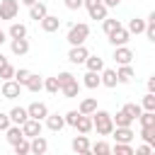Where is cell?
<instances>
[{"instance_id":"6da1fadb","label":"cell","mask_w":155,"mask_h":155,"mask_svg":"<svg viewBox=\"0 0 155 155\" xmlns=\"http://www.w3.org/2000/svg\"><path fill=\"white\" fill-rule=\"evenodd\" d=\"M92 124H94V128H97L99 136H111V131H114V119L104 109H97L92 114Z\"/></svg>"},{"instance_id":"7a4b0ae2","label":"cell","mask_w":155,"mask_h":155,"mask_svg":"<svg viewBox=\"0 0 155 155\" xmlns=\"http://www.w3.org/2000/svg\"><path fill=\"white\" fill-rule=\"evenodd\" d=\"M90 36V24H85V22H78V24H70V29H68V44L70 46H78V44H85V39Z\"/></svg>"},{"instance_id":"3957f363","label":"cell","mask_w":155,"mask_h":155,"mask_svg":"<svg viewBox=\"0 0 155 155\" xmlns=\"http://www.w3.org/2000/svg\"><path fill=\"white\" fill-rule=\"evenodd\" d=\"M85 7H87V12H90V17H92V19H99V22L107 17V10H109L102 0H85Z\"/></svg>"},{"instance_id":"277c9868","label":"cell","mask_w":155,"mask_h":155,"mask_svg":"<svg viewBox=\"0 0 155 155\" xmlns=\"http://www.w3.org/2000/svg\"><path fill=\"white\" fill-rule=\"evenodd\" d=\"M19 12V0H0V19H15Z\"/></svg>"},{"instance_id":"5b68a950","label":"cell","mask_w":155,"mask_h":155,"mask_svg":"<svg viewBox=\"0 0 155 155\" xmlns=\"http://www.w3.org/2000/svg\"><path fill=\"white\" fill-rule=\"evenodd\" d=\"M0 92H2L5 99H17V97L22 94V85H19L15 78H10V80L2 82V90H0Z\"/></svg>"},{"instance_id":"8992f818","label":"cell","mask_w":155,"mask_h":155,"mask_svg":"<svg viewBox=\"0 0 155 155\" xmlns=\"http://www.w3.org/2000/svg\"><path fill=\"white\" fill-rule=\"evenodd\" d=\"M87 56H90V51L85 48V44H78V46H70V51H68V61H70V63H75V65H80V63H85V61H87Z\"/></svg>"},{"instance_id":"52a82bcc","label":"cell","mask_w":155,"mask_h":155,"mask_svg":"<svg viewBox=\"0 0 155 155\" xmlns=\"http://www.w3.org/2000/svg\"><path fill=\"white\" fill-rule=\"evenodd\" d=\"M41 128H44L41 121H39V119H31V116L22 124V133H24V138H34V136H39Z\"/></svg>"},{"instance_id":"ba28073f","label":"cell","mask_w":155,"mask_h":155,"mask_svg":"<svg viewBox=\"0 0 155 155\" xmlns=\"http://www.w3.org/2000/svg\"><path fill=\"white\" fill-rule=\"evenodd\" d=\"M128 39H131V34H128L126 27H119V29H114L109 34V44L111 46H124V44H128Z\"/></svg>"},{"instance_id":"9c48e42d","label":"cell","mask_w":155,"mask_h":155,"mask_svg":"<svg viewBox=\"0 0 155 155\" xmlns=\"http://www.w3.org/2000/svg\"><path fill=\"white\" fill-rule=\"evenodd\" d=\"M114 61L119 63V65H126V63H131L133 61V51L124 44V46H114Z\"/></svg>"},{"instance_id":"30bf717a","label":"cell","mask_w":155,"mask_h":155,"mask_svg":"<svg viewBox=\"0 0 155 155\" xmlns=\"http://www.w3.org/2000/svg\"><path fill=\"white\" fill-rule=\"evenodd\" d=\"M111 136L116 138V143H131L136 133H133V128H131V126H114Z\"/></svg>"},{"instance_id":"8fae6325","label":"cell","mask_w":155,"mask_h":155,"mask_svg":"<svg viewBox=\"0 0 155 155\" xmlns=\"http://www.w3.org/2000/svg\"><path fill=\"white\" fill-rule=\"evenodd\" d=\"M27 111H29L31 119H39V121H44V119L48 116V107H46L44 102H31V104L27 107Z\"/></svg>"},{"instance_id":"7c38bea8","label":"cell","mask_w":155,"mask_h":155,"mask_svg":"<svg viewBox=\"0 0 155 155\" xmlns=\"http://www.w3.org/2000/svg\"><path fill=\"white\" fill-rule=\"evenodd\" d=\"M44 121H46V128H48V131H53V133H58V131L65 126V116H61L58 111H56V114H51V111H48V116H46Z\"/></svg>"},{"instance_id":"4fadbf2b","label":"cell","mask_w":155,"mask_h":155,"mask_svg":"<svg viewBox=\"0 0 155 155\" xmlns=\"http://www.w3.org/2000/svg\"><path fill=\"white\" fill-rule=\"evenodd\" d=\"M70 148H73V150H75L78 155H87L92 145H90V140H87V136H85V133H80V136H75V138H73V143H70Z\"/></svg>"},{"instance_id":"5bb4252c","label":"cell","mask_w":155,"mask_h":155,"mask_svg":"<svg viewBox=\"0 0 155 155\" xmlns=\"http://www.w3.org/2000/svg\"><path fill=\"white\" fill-rule=\"evenodd\" d=\"M39 24H41V29H44L46 34H53V31H58V27H61V17H56V15H46Z\"/></svg>"},{"instance_id":"9a60e30c","label":"cell","mask_w":155,"mask_h":155,"mask_svg":"<svg viewBox=\"0 0 155 155\" xmlns=\"http://www.w3.org/2000/svg\"><path fill=\"white\" fill-rule=\"evenodd\" d=\"M10 48L15 56H27L29 53V39H10Z\"/></svg>"},{"instance_id":"2e32d148","label":"cell","mask_w":155,"mask_h":155,"mask_svg":"<svg viewBox=\"0 0 155 155\" xmlns=\"http://www.w3.org/2000/svg\"><path fill=\"white\" fill-rule=\"evenodd\" d=\"M94 128V124H92V114H80V119H78V124H75V131L78 133H90Z\"/></svg>"},{"instance_id":"e0dca14e","label":"cell","mask_w":155,"mask_h":155,"mask_svg":"<svg viewBox=\"0 0 155 155\" xmlns=\"http://www.w3.org/2000/svg\"><path fill=\"white\" fill-rule=\"evenodd\" d=\"M29 143H31V153L34 155H44L46 150H48V140L39 133V136H34V138H29Z\"/></svg>"},{"instance_id":"ac0fdd59","label":"cell","mask_w":155,"mask_h":155,"mask_svg":"<svg viewBox=\"0 0 155 155\" xmlns=\"http://www.w3.org/2000/svg\"><path fill=\"white\" fill-rule=\"evenodd\" d=\"M48 15V10H46V5L44 2H34V5H29V19H36V22H41L44 17Z\"/></svg>"},{"instance_id":"d6986e66","label":"cell","mask_w":155,"mask_h":155,"mask_svg":"<svg viewBox=\"0 0 155 155\" xmlns=\"http://www.w3.org/2000/svg\"><path fill=\"white\" fill-rule=\"evenodd\" d=\"M99 78H102V85H104V87H116V85H119L116 70H111V68H104V70L99 73Z\"/></svg>"},{"instance_id":"ffe728a7","label":"cell","mask_w":155,"mask_h":155,"mask_svg":"<svg viewBox=\"0 0 155 155\" xmlns=\"http://www.w3.org/2000/svg\"><path fill=\"white\" fill-rule=\"evenodd\" d=\"M82 85H85L87 90H94V87H99V85H102V78H99V73H94V70H87V73L82 75Z\"/></svg>"},{"instance_id":"44dd1931","label":"cell","mask_w":155,"mask_h":155,"mask_svg":"<svg viewBox=\"0 0 155 155\" xmlns=\"http://www.w3.org/2000/svg\"><path fill=\"white\" fill-rule=\"evenodd\" d=\"M5 138H7V143L10 145H15V143H19L22 138H24V133H22V126H17V124H12L7 131H5Z\"/></svg>"},{"instance_id":"7402d4cb","label":"cell","mask_w":155,"mask_h":155,"mask_svg":"<svg viewBox=\"0 0 155 155\" xmlns=\"http://www.w3.org/2000/svg\"><path fill=\"white\" fill-rule=\"evenodd\" d=\"M116 78H119V82H121V85H128V82L133 80V68H131V63H126V65H119V70H116Z\"/></svg>"},{"instance_id":"603a6c76","label":"cell","mask_w":155,"mask_h":155,"mask_svg":"<svg viewBox=\"0 0 155 155\" xmlns=\"http://www.w3.org/2000/svg\"><path fill=\"white\" fill-rule=\"evenodd\" d=\"M10 119H12V124L22 126V124L29 119V111H27L24 107H15V109H10Z\"/></svg>"},{"instance_id":"cb8c5ba5","label":"cell","mask_w":155,"mask_h":155,"mask_svg":"<svg viewBox=\"0 0 155 155\" xmlns=\"http://www.w3.org/2000/svg\"><path fill=\"white\" fill-rule=\"evenodd\" d=\"M145 27H148V22L145 19H140V17H133V19H128V34H143L145 31Z\"/></svg>"},{"instance_id":"d4e9b609","label":"cell","mask_w":155,"mask_h":155,"mask_svg":"<svg viewBox=\"0 0 155 155\" xmlns=\"http://www.w3.org/2000/svg\"><path fill=\"white\" fill-rule=\"evenodd\" d=\"M24 87H27L29 92H39V90H44V78H41V75H36V73H31V75H29V80L24 82Z\"/></svg>"},{"instance_id":"484cf974","label":"cell","mask_w":155,"mask_h":155,"mask_svg":"<svg viewBox=\"0 0 155 155\" xmlns=\"http://www.w3.org/2000/svg\"><path fill=\"white\" fill-rule=\"evenodd\" d=\"M61 92H63V97H65V99H73V97H78V94H80V82H78V80H70L68 85H63V87H61Z\"/></svg>"},{"instance_id":"4316f807","label":"cell","mask_w":155,"mask_h":155,"mask_svg":"<svg viewBox=\"0 0 155 155\" xmlns=\"http://www.w3.org/2000/svg\"><path fill=\"white\" fill-rule=\"evenodd\" d=\"M7 36L10 39H24L27 36V27L22 22H12V27L7 29Z\"/></svg>"},{"instance_id":"83f0119b","label":"cell","mask_w":155,"mask_h":155,"mask_svg":"<svg viewBox=\"0 0 155 155\" xmlns=\"http://www.w3.org/2000/svg\"><path fill=\"white\" fill-rule=\"evenodd\" d=\"M78 111H80V114H94V111H97V99H94V97H85V99L80 102Z\"/></svg>"},{"instance_id":"f1b7e54d","label":"cell","mask_w":155,"mask_h":155,"mask_svg":"<svg viewBox=\"0 0 155 155\" xmlns=\"http://www.w3.org/2000/svg\"><path fill=\"white\" fill-rule=\"evenodd\" d=\"M85 65H87V70H94V73H102V70H104V58H99V56H87V61H85Z\"/></svg>"},{"instance_id":"f546056e","label":"cell","mask_w":155,"mask_h":155,"mask_svg":"<svg viewBox=\"0 0 155 155\" xmlns=\"http://www.w3.org/2000/svg\"><path fill=\"white\" fill-rule=\"evenodd\" d=\"M111 119H114V126H131L133 124V116L128 111H124V109L116 111V116H111Z\"/></svg>"},{"instance_id":"4dcf8cb0","label":"cell","mask_w":155,"mask_h":155,"mask_svg":"<svg viewBox=\"0 0 155 155\" xmlns=\"http://www.w3.org/2000/svg\"><path fill=\"white\" fill-rule=\"evenodd\" d=\"M140 138L145 143H150L153 150H155V126H140Z\"/></svg>"},{"instance_id":"1f68e13d","label":"cell","mask_w":155,"mask_h":155,"mask_svg":"<svg viewBox=\"0 0 155 155\" xmlns=\"http://www.w3.org/2000/svg\"><path fill=\"white\" fill-rule=\"evenodd\" d=\"M44 90L51 92V94H58V92H61V82H58V78H46V80H44Z\"/></svg>"},{"instance_id":"d6a6232c","label":"cell","mask_w":155,"mask_h":155,"mask_svg":"<svg viewBox=\"0 0 155 155\" xmlns=\"http://www.w3.org/2000/svg\"><path fill=\"white\" fill-rule=\"evenodd\" d=\"M119 27H121V22H119V19H109V17H104V19H102V29H104V34H107V36H109L114 29H119Z\"/></svg>"},{"instance_id":"836d02e7","label":"cell","mask_w":155,"mask_h":155,"mask_svg":"<svg viewBox=\"0 0 155 155\" xmlns=\"http://www.w3.org/2000/svg\"><path fill=\"white\" fill-rule=\"evenodd\" d=\"M12 148H15V153H17V155H27V153H31V143H29V138H22V140H19V143H15Z\"/></svg>"},{"instance_id":"e575fe53","label":"cell","mask_w":155,"mask_h":155,"mask_svg":"<svg viewBox=\"0 0 155 155\" xmlns=\"http://www.w3.org/2000/svg\"><path fill=\"white\" fill-rule=\"evenodd\" d=\"M90 153H97V155H109V153H111V145H109V143H104V140H97V143L90 148Z\"/></svg>"},{"instance_id":"d590c367","label":"cell","mask_w":155,"mask_h":155,"mask_svg":"<svg viewBox=\"0 0 155 155\" xmlns=\"http://www.w3.org/2000/svg\"><path fill=\"white\" fill-rule=\"evenodd\" d=\"M124 111H128V114L133 116V121H136V119L143 114V107H140V104H133V102H128V104H124Z\"/></svg>"},{"instance_id":"8d00e7d4","label":"cell","mask_w":155,"mask_h":155,"mask_svg":"<svg viewBox=\"0 0 155 155\" xmlns=\"http://www.w3.org/2000/svg\"><path fill=\"white\" fill-rule=\"evenodd\" d=\"M140 107H143L145 111H155V94H153V92H148V94L140 99Z\"/></svg>"},{"instance_id":"74e56055","label":"cell","mask_w":155,"mask_h":155,"mask_svg":"<svg viewBox=\"0 0 155 155\" xmlns=\"http://www.w3.org/2000/svg\"><path fill=\"white\" fill-rule=\"evenodd\" d=\"M138 121H140V126H155V111H145L143 109V114L138 116Z\"/></svg>"},{"instance_id":"f35d334b","label":"cell","mask_w":155,"mask_h":155,"mask_svg":"<svg viewBox=\"0 0 155 155\" xmlns=\"http://www.w3.org/2000/svg\"><path fill=\"white\" fill-rule=\"evenodd\" d=\"M111 153H119V155H131V153H133V148H131V143H114Z\"/></svg>"},{"instance_id":"ab89813d","label":"cell","mask_w":155,"mask_h":155,"mask_svg":"<svg viewBox=\"0 0 155 155\" xmlns=\"http://www.w3.org/2000/svg\"><path fill=\"white\" fill-rule=\"evenodd\" d=\"M29 75H31V70H27V68H19V70H15V80L24 87V82L29 80Z\"/></svg>"},{"instance_id":"60d3db41","label":"cell","mask_w":155,"mask_h":155,"mask_svg":"<svg viewBox=\"0 0 155 155\" xmlns=\"http://www.w3.org/2000/svg\"><path fill=\"white\" fill-rule=\"evenodd\" d=\"M78 119H80V111H78V109H70V111L65 114V126H73V128H75Z\"/></svg>"},{"instance_id":"b9f144b4","label":"cell","mask_w":155,"mask_h":155,"mask_svg":"<svg viewBox=\"0 0 155 155\" xmlns=\"http://www.w3.org/2000/svg\"><path fill=\"white\" fill-rule=\"evenodd\" d=\"M15 70H17L15 65H10V63H5V65L0 68V78H2V80H10V78H15Z\"/></svg>"},{"instance_id":"7bdbcfd3","label":"cell","mask_w":155,"mask_h":155,"mask_svg":"<svg viewBox=\"0 0 155 155\" xmlns=\"http://www.w3.org/2000/svg\"><path fill=\"white\" fill-rule=\"evenodd\" d=\"M56 78H58V82H61V87H63V85H68L70 80H75V75H73V73H68V70H63V73H58Z\"/></svg>"},{"instance_id":"ee69618b","label":"cell","mask_w":155,"mask_h":155,"mask_svg":"<svg viewBox=\"0 0 155 155\" xmlns=\"http://www.w3.org/2000/svg\"><path fill=\"white\" fill-rule=\"evenodd\" d=\"M12 126V119H10V114H2L0 111V131H7Z\"/></svg>"},{"instance_id":"f6af8a7d","label":"cell","mask_w":155,"mask_h":155,"mask_svg":"<svg viewBox=\"0 0 155 155\" xmlns=\"http://www.w3.org/2000/svg\"><path fill=\"white\" fill-rule=\"evenodd\" d=\"M65 7L68 10H80V7H85V0H65Z\"/></svg>"},{"instance_id":"bcb514c9","label":"cell","mask_w":155,"mask_h":155,"mask_svg":"<svg viewBox=\"0 0 155 155\" xmlns=\"http://www.w3.org/2000/svg\"><path fill=\"white\" fill-rule=\"evenodd\" d=\"M136 153H138V155H148V153H153V145H150V143H143V145L136 148Z\"/></svg>"},{"instance_id":"7dc6e473","label":"cell","mask_w":155,"mask_h":155,"mask_svg":"<svg viewBox=\"0 0 155 155\" xmlns=\"http://www.w3.org/2000/svg\"><path fill=\"white\" fill-rule=\"evenodd\" d=\"M143 34H145V36H148V41H153V44H155V27H153V24H148V27H145V31H143Z\"/></svg>"},{"instance_id":"c3c4849f","label":"cell","mask_w":155,"mask_h":155,"mask_svg":"<svg viewBox=\"0 0 155 155\" xmlns=\"http://www.w3.org/2000/svg\"><path fill=\"white\" fill-rule=\"evenodd\" d=\"M148 92H153V94H155V75H150V78H148Z\"/></svg>"},{"instance_id":"681fc988","label":"cell","mask_w":155,"mask_h":155,"mask_svg":"<svg viewBox=\"0 0 155 155\" xmlns=\"http://www.w3.org/2000/svg\"><path fill=\"white\" fill-rule=\"evenodd\" d=\"M102 2H104L107 7H119V5H121V0H102Z\"/></svg>"},{"instance_id":"f907efd6","label":"cell","mask_w":155,"mask_h":155,"mask_svg":"<svg viewBox=\"0 0 155 155\" xmlns=\"http://www.w3.org/2000/svg\"><path fill=\"white\" fill-rule=\"evenodd\" d=\"M148 24H153V27H155V10L148 15Z\"/></svg>"},{"instance_id":"816d5d0a","label":"cell","mask_w":155,"mask_h":155,"mask_svg":"<svg viewBox=\"0 0 155 155\" xmlns=\"http://www.w3.org/2000/svg\"><path fill=\"white\" fill-rule=\"evenodd\" d=\"M5 41H7V34H5V31H2V29H0V46H2V44H5Z\"/></svg>"},{"instance_id":"f5cc1de1","label":"cell","mask_w":155,"mask_h":155,"mask_svg":"<svg viewBox=\"0 0 155 155\" xmlns=\"http://www.w3.org/2000/svg\"><path fill=\"white\" fill-rule=\"evenodd\" d=\"M5 63H7V58H5V56H2V53H0V68H2V65H5Z\"/></svg>"},{"instance_id":"db71d44e","label":"cell","mask_w":155,"mask_h":155,"mask_svg":"<svg viewBox=\"0 0 155 155\" xmlns=\"http://www.w3.org/2000/svg\"><path fill=\"white\" fill-rule=\"evenodd\" d=\"M19 2H24V5H27V7H29V5H34V2H36V0H19Z\"/></svg>"}]
</instances>
